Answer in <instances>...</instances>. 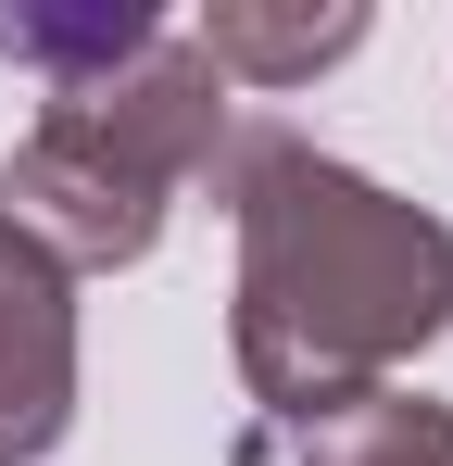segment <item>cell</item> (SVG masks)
I'll return each mask as SVG.
<instances>
[{
    "label": "cell",
    "mask_w": 453,
    "mask_h": 466,
    "mask_svg": "<svg viewBox=\"0 0 453 466\" xmlns=\"http://www.w3.org/2000/svg\"><path fill=\"white\" fill-rule=\"evenodd\" d=\"M215 189L239 215L226 340L265 416L302 429L353 390H390V366H416L453 328V228L428 202L327 164L290 127H226Z\"/></svg>",
    "instance_id": "cell-1"
},
{
    "label": "cell",
    "mask_w": 453,
    "mask_h": 466,
    "mask_svg": "<svg viewBox=\"0 0 453 466\" xmlns=\"http://www.w3.org/2000/svg\"><path fill=\"white\" fill-rule=\"evenodd\" d=\"M215 164H226V76L189 38H151L139 64L38 101V127L0 164V215L64 278H114L164 239V202Z\"/></svg>",
    "instance_id": "cell-2"
},
{
    "label": "cell",
    "mask_w": 453,
    "mask_h": 466,
    "mask_svg": "<svg viewBox=\"0 0 453 466\" xmlns=\"http://www.w3.org/2000/svg\"><path fill=\"white\" fill-rule=\"evenodd\" d=\"M76 429V278L0 215V466H38Z\"/></svg>",
    "instance_id": "cell-3"
},
{
    "label": "cell",
    "mask_w": 453,
    "mask_h": 466,
    "mask_svg": "<svg viewBox=\"0 0 453 466\" xmlns=\"http://www.w3.org/2000/svg\"><path fill=\"white\" fill-rule=\"evenodd\" d=\"M226 88H302L327 76L340 51H366V0H327V13H265V0H215L202 38H189Z\"/></svg>",
    "instance_id": "cell-4"
},
{
    "label": "cell",
    "mask_w": 453,
    "mask_h": 466,
    "mask_svg": "<svg viewBox=\"0 0 453 466\" xmlns=\"http://www.w3.org/2000/svg\"><path fill=\"white\" fill-rule=\"evenodd\" d=\"M302 466H453V403H416V390H353L327 416L290 429Z\"/></svg>",
    "instance_id": "cell-5"
},
{
    "label": "cell",
    "mask_w": 453,
    "mask_h": 466,
    "mask_svg": "<svg viewBox=\"0 0 453 466\" xmlns=\"http://www.w3.org/2000/svg\"><path fill=\"white\" fill-rule=\"evenodd\" d=\"M151 38H164V25H151L139 0H64V13H0V51H13V64H38L51 88H88V76H114V64H139Z\"/></svg>",
    "instance_id": "cell-6"
}]
</instances>
